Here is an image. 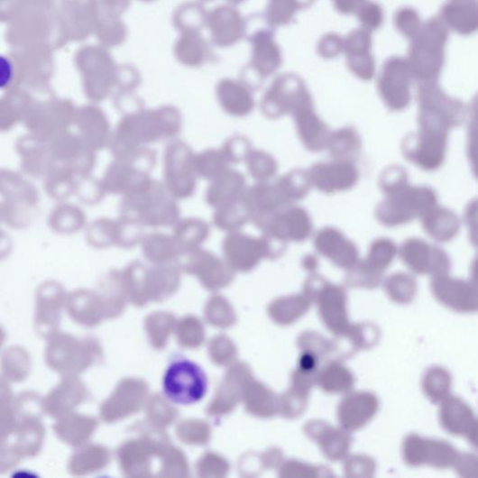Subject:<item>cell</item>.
Segmentation results:
<instances>
[{
    "mask_svg": "<svg viewBox=\"0 0 478 478\" xmlns=\"http://www.w3.org/2000/svg\"><path fill=\"white\" fill-rule=\"evenodd\" d=\"M348 66L353 73L363 79H367L372 75L371 64L366 52L363 54L347 57Z\"/></svg>",
    "mask_w": 478,
    "mask_h": 478,
    "instance_id": "cell-51",
    "label": "cell"
},
{
    "mask_svg": "<svg viewBox=\"0 0 478 478\" xmlns=\"http://www.w3.org/2000/svg\"><path fill=\"white\" fill-rule=\"evenodd\" d=\"M140 82V76L136 69L130 66L117 67L115 85L124 90L135 88Z\"/></svg>",
    "mask_w": 478,
    "mask_h": 478,
    "instance_id": "cell-49",
    "label": "cell"
},
{
    "mask_svg": "<svg viewBox=\"0 0 478 478\" xmlns=\"http://www.w3.org/2000/svg\"><path fill=\"white\" fill-rule=\"evenodd\" d=\"M203 2H212V0H203Z\"/></svg>",
    "mask_w": 478,
    "mask_h": 478,
    "instance_id": "cell-58",
    "label": "cell"
},
{
    "mask_svg": "<svg viewBox=\"0 0 478 478\" xmlns=\"http://www.w3.org/2000/svg\"><path fill=\"white\" fill-rule=\"evenodd\" d=\"M249 221H251V212L244 198L216 209L214 217L216 226L228 233L241 231Z\"/></svg>",
    "mask_w": 478,
    "mask_h": 478,
    "instance_id": "cell-31",
    "label": "cell"
},
{
    "mask_svg": "<svg viewBox=\"0 0 478 478\" xmlns=\"http://www.w3.org/2000/svg\"><path fill=\"white\" fill-rule=\"evenodd\" d=\"M314 105L313 99L302 79L293 74L278 77L261 102L263 115L279 119L287 115H293L307 106Z\"/></svg>",
    "mask_w": 478,
    "mask_h": 478,
    "instance_id": "cell-6",
    "label": "cell"
},
{
    "mask_svg": "<svg viewBox=\"0 0 478 478\" xmlns=\"http://www.w3.org/2000/svg\"><path fill=\"white\" fill-rule=\"evenodd\" d=\"M98 8L97 0H67L59 17L64 39L82 41L95 32L100 17Z\"/></svg>",
    "mask_w": 478,
    "mask_h": 478,
    "instance_id": "cell-14",
    "label": "cell"
},
{
    "mask_svg": "<svg viewBox=\"0 0 478 478\" xmlns=\"http://www.w3.org/2000/svg\"><path fill=\"white\" fill-rule=\"evenodd\" d=\"M207 14L199 4H185L175 12L173 23L181 33L199 32L207 25Z\"/></svg>",
    "mask_w": 478,
    "mask_h": 478,
    "instance_id": "cell-33",
    "label": "cell"
},
{
    "mask_svg": "<svg viewBox=\"0 0 478 478\" xmlns=\"http://www.w3.org/2000/svg\"><path fill=\"white\" fill-rule=\"evenodd\" d=\"M300 9L302 8L299 0H271L267 18L271 24H285L290 23Z\"/></svg>",
    "mask_w": 478,
    "mask_h": 478,
    "instance_id": "cell-41",
    "label": "cell"
},
{
    "mask_svg": "<svg viewBox=\"0 0 478 478\" xmlns=\"http://www.w3.org/2000/svg\"><path fill=\"white\" fill-rule=\"evenodd\" d=\"M464 220L469 229L470 242L478 249V198L465 207Z\"/></svg>",
    "mask_w": 478,
    "mask_h": 478,
    "instance_id": "cell-47",
    "label": "cell"
},
{
    "mask_svg": "<svg viewBox=\"0 0 478 478\" xmlns=\"http://www.w3.org/2000/svg\"><path fill=\"white\" fill-rule=\"evenodd\" d=\"M216 93L224 111L234 117L248 116L254 109L253 89L244 81L223 79Z\"/></svg>",
    "mask_w": 478,
    "mask_h": 478,
    "instance_id": "cell-23",
    "label": "cell"
},
{
    "mask_svg": "<svg viewBox=\"0 0 478 478\" xmlns=\"http://www.w3.org/2000/svg\"><path fill=\"white\" fill-rule=\"evenodd\" d=\"M208 388L205 371L196 363L180 358L167 368L163 392L176 405L190 406L200 402Z\"/></svg>",
    "mask_w": 478,
    "mask_h": 478,
    "instance_id": "cell-4",
    "label": "cell"
},
{
    "mask_svg": "<svg viewBox=\"0 0 478 478\" xmlns=\"http://www.w3.org/2000/svg\"><path fill=\"white\" fill-rule=\"evenodd\" d=\"M407 267L417 275H429L431 278L449 273L451 262L447 253L419 238H409L400 250Z\"/></svg>",
    "mask_w": 478,
    "mask_h": 478,
    "instance_id": "cell-11",
    "label": "cell"
},
{
    "mask_svg": "<svg viewBox=\"0 0 478 478\" xmlns=\"http://www.w3.org/2000/svg\"><path fill=\"white\" fill-rule=\"evenodd\" d=\"M208 234L209 228L205 222L189 219L178 224L174 239L177 247L196 250L207 241Z\"/></svg>",
    "mask_w": 478,
    "mask_h": 478,
    "instance_id": "cell-34",
    "label": "cell"
},
{
    "mask_svg": "<svg viewBox=\"0 0 478 478\" xmlns=\"http://www.w3.org/2000/svg\"><path fill=\"white\" fill-rule=\"evenodd\" d=\"M398 253L395 244L387 237L377 238L371 244L368 261L378 270H384L395 258Z\"/></svg>",
    "mask_w": 478,
    "mask_h": 478,
    "instance_id": "cell-39",
    "label": "cell"
},
{
    "mask_svg": "<svg viewBox=\"0 0 478 478\" xmlns=\"http://www.w3.org/2000/svg\"><path fill=\"white\" fill-rule=\"evenodd\" d=\"M253 56L243 81L252 89L259 87L262 79L273 74L281 65V52L273 35L268 31L252 38Z\"/></svg>",
    "mask_w": 478,
    "mask_h": 478,
    "instance_id": "cell-13",
    "label": "cell"
},
{
    "mask_svg": "<svg viewBox=\"0 0 478 478\" xmlns=\"http://www.w3.org/2000/svg\"><path fill=\"white\" fill-rule=\"evenodd\" d=\"M230 163L223 150H207L195 157L198 176L214 180L228 170Z\"/></svg>",
    "mask_w": 478,
    "mask_h": 478,
    "instance_id": "cell-35",
    "label": "cell"
},
{
    "mask_svg": "<svg viewBox=\"0 0 478 478\" xmlns=\"http://www.w3.org/2000/svg\"><path fill=\"white\" fill-rule=\"evenodd\" d=\"M276 183L284 198L290 205L304 199L313 188L308 170H291L280 178Z\"/></svg>",
    "mask_w": 478,
    "mask_h": 478,
    "instance_id": "cell-32",
    "label": "cell"
},
{
    "mask_svg": "<svg viewBox=\"0 0 478 478\" xmlns=\"http://www.w3.org/2000/svg\"><path fill=\"white\" fill-rule=\"evenodd\" d=\"M207 25L212 41L222 47L236 43L246 32L244 18L232 6H221L210 12Z\"/></svg>",
    "mask_w": 478,
    "mask_h": 478,
    "instance_id": "cell-18",
    "label": "cell"
},
{
    "mask_svg": "<svg viewBox=\"0 0 478 478\" xmlns=\"http://www.w3.org/2000/svg\"><path fill=\"white\" fill-rule=\"evenodd\" d=\"M418 130L409 134L402 145L407 161L425 171H435L445 161L450 128L433 115L420 113Z\"/></svg>",
    "mask_w": 478,
    "mask_h": 478,
    "instance_id": "cell-2",
    "label": "cell"
},
{
    "mask_svg": "<svg viewBox=\"0 0 478 478\" xmlns=\"http://www.w3.org/2000/svg\"><path fill=\"white\" fill-rule=\"evenodd\" d=\"M174 52L179 62L191 68L203 66L211 59L210 48L199 32L181 33Z\"/></svg>",
    "mask_w": 478,
    "mask_h": 478,
    "instance_id": "cell-29",
    "label": "cell"
},
{
    "mask_svg": "<svg viewBox=\"0 0 478 478\" xmlns=\"http://www.w3.org/2000/svg\"><path fill=\"white\" fill-rule=\"evenodd\" d=\"M54 219L56 229L60 231H76L84 223V216L77 208L66 207L60 208Z\"/></svg>",
    "mask_w": 478,
    "mask_h": 478,
    "instance_id": "cell-44",
    "label": "cell"
},
{
    "mask_svg": "<svg viewBox=\"0 0 478 478\" xmlns=\"http://www.w3.org/2000/svg\"><path fill=\"white\" fill-rule=\"evenodd\" d=\"M262 231L279 237L286 244H301L312 235L313 223L305 208L290 205L279 211Z\"/></svg>",
    "mask_w": 478,
    "mask_h": 478,
    "instance_id": "cell-16",
    "label": "cell"
},
{
    "mask_svg": "<svg viewBox=\"0 0 478 478\" xmlns=\"http://www.w3.org/2000/svg\"><path fill=\"white\" fill-rule=\"evenodd\" d=\"M245 162L249 174L257 182L270 181L278 172L276 159L264 151L252 150Z\"/></svg>",
    "mask_w": 478,
    "mask_h": 478,
    "instance_id": "cell-38",
    "label": "cell"
},
{
    "mask_svg": "<svg viewBox=\"0 0 478 478\" xmlns=\"http://www.w3.org/2000/svg\"><path fill=\"white\" fill-rule=\"evenodd\" d=\"M51 18L48 11L25 14L11 21L9 41L21 48L34 46L49 47L46 41L52 35Z\"/></svg>",
    "mask_w": 478,
    "mask_h": 478,
    "instance_id": "cell-17",
    "label": "cell"
},
{
    "mask_svg": "<svg viewBox=\"0 0 478 478\" xmlns=\"http://www.w3.org/2000/svg\"><path fill=\"white\" fill-rule=\"evenodd\" d=\"M467 157L472 172L478 180V124L473 122L468 125Z\"/></svg>",
    "mask_w": 478,
    "mask_h": 478,
    "instance_id": "cell-45",
    "label": "cell"
},
{
    "mask_svg": "<svg viewBox=\"0 0 478 478\" xmlns=\"http://www.w3.org/2000/svg\"><path fill=\"white\" fill-rule=\"evenodd\" d=\"M459 455L457 448L448 441L424 437L418 434L409 436L404 443L405 460L409 465L415 468H454Z\"/></svg>",
    "mask_w": 478,
    "mask_h": 478,
    "instance_id": "cell-8",
    "label": "cell"
},
{
    "mask_svg": "<svg viewBox=\"0 0 478 478\" xmlns=\"http://www.w3.org/2000/svg\"><path fill=\"white\" fill-rule=\"evenodd\" d=\"M409 184V174L400 166L387 168L380 178V188L386 196L400 191Z\"/></svg>",
    "mask_w": 478,
    "mask_h": 478,
    "instance_id": "cell-42",
    "label": "cell"
},
{
    "mask_svg": "<svg viewBox=\"0 0 478 478\" xmlns=\"http://www.w3.org/2000/svg\"><path fill=\"white\" fill-rule=\"evenodd\" d=\"M361 148V138L353 127H344L331 133L327 144L331 156L338 161H354Z\"/></svg>",
    "mask_w": 478,
    "mask_h": 478,
    "instance_id": "cell-30",
    "label": "cell"
},
{
    "mask_svg": "<svg viewBox=\"0 0 478 478\" xmlns=\"http://www.w3.org/2000/svg\"><path fill=\"white\" fill-rule=\"evenodd\" d=\"M33 104L25 92L11 89L2 105V124L8 128L23 117L24 119Z\"/></svg>",
    "mask_w": 478,
    "mask_h": 478,
    "instance_id": "cell-36",
    "label": "cell"
},
{
    "mask_svg": "<svg viewBox=\"0 0 478 478\" xmlns=\"http://www.w3.org/2000/svg\"><path fill=\"white\" fill-rule=\"evenodd\" d=\"M142 2H153V0H142Z\"/></svg>",
    "mask_w": 478,
    "mask_h": 478,
    "instance_id": "cell-57",
    "label": "cell"
},
{
    "mask_svg": "<svg viewBox=\"0 0 478 478\" xmlns=\"http://www.w3.org/2000/svg\"><path fill=\"white\" fill-rule=\"evenodd\" d=\"M465 438L467 439L469 444L476 451H478V418H476L475 421L473 424L471 430L469 431Z\"/></svg>",
    "mask_w": 478,
    "mask_h": 478,
    "instance_id": "cell-54",
    "label": "cell"
},
{
    "mask_svg": "<svg viewBox=\"0 0 478 478\" xmlns=\"http://www.w3.org/2000/svg\"><path fill=\"white\" fill-rule=\"evenodd\" d=\"M336 10L344 14L357 13L363 5V0H333Z\"/></svg>",
    "mask_w": 478,
    "mask_h": 478,
    "instance_id": "cell-53",
    "label": "cell"
},
{
    "mask_svg": "<svg viewBox=\"0 0 478 478\" xmlns=\"http://www.w3.org/2000/svg\"><path fill=\"white\" fill-rule=\"evenodd\" d=\"M291 116L294 117L299 138L308 152H320L327 149L331 132L317 115L314 105L299 109Z\"/></svg>",
    "mask_w": 478,
    "mask_h": 478,
    "instance_id": "cell-21",
    "label": "cell"
},
{
    "mask_svg": "<svg viewBox=\"0 0 478 478\" xmlns=\"http://www.w3.org/2000/svg\"><path fill=\"white\" fill-rule=\"evenodd\" d=\"M196 155L181 142L170 145L166 153V190L174 198L183 199L193 195L197 188Z\"/></svg>",
    "mask_w": 478,
    "mask_h": 478,
    "instance_id": "cell-7",
    "label": "cell"
},
{
    "mask_svg": "<svg viewBox=\"0 0 478 478\" xmlns=\"http://www.w3.org/2000/svg\"><path fill=\"white\" fill-rule=\"evenodd\" d=\"M95 32L105 47L118 46L126 37L125 25L119 16L108 13L99 17Z\"/></svg>",
    "mask_w": 478,
    "mask_h": 478,
    "instance_id": "cell-37",
    "label": "cell"
},
{
    "mask_svg": "<svg viewBox=\"0 0 478 478\" xmlns=\"http://www.w3.org/2000/svg\"><path fill=\"white\" fill-rule=\"evenodd\" d=\"M367 36L363 31L351 32L346 39H344V51L347 57L363 54L366 52Z\"/></svg>",
    "mask_w": 478,
    "mask_h": 478,
    "instance_id": "cell-48",
    "label": "cell"
},
{
    "mask_svg": "<svg viewBox=\"0 0 478 478\" xmlns=\"http://www.w3.org/2000/svg\"><path fill=\"white\" fill-rule=\"evenodd\" d=\"M228 2L231 3V4L237 5V4H241V3L244 2V0H228Z\"/></svg>",
    "mask_w": 478,
    "mask_h": 478,
    "instance_id": "cell-56",
    "label": "cell"
},
{
    "mask_svg": "<svg viewBox=\"0 0 478 478\" xmlns=\"http://www.w3.org/2000/svg\"><path fill=\"white\" fill-rule=\"evenodd\" d=\"M344 51V40L336 34H329L324 37L318 43V51L326 59L336 57Z\"/></svg>",
    "mask_w": 478,
    "mask_h": 478,
    "instance_id": "cell-50",
    "label": "cell"
},
{
    "mask_svg": "<svg viewBox=\"0 0 478 478\" xmlns=\"http://www.w3.org/2000/svg\"><path fill=\"white\" fill-rule=\"evenodd\" d=\"M247 190L245 177L236 170H228L217 179L211 180L206 199L211 207L218 209L243 200Z\"/></svg>",
    "mask_w": 478,
    "mask_h": 478,
    "instance_id": "cell-22",
    "label": "cell"
},
{
    "mask_svg": "<svg viewBox=\"0 0 478 478\" xmlns=\"http://www.w3.org/2000/svg\"><path fill=\"white\" fill-rule=\"evenodd\" d=\"M179 125L180 117L173 108L127 115L117 130L114 150L119 156L135 152L141 143L173 136Z\"/></svg>",
    "mask_w": 478,
    "mask_h": 478,
    "instance_id": "cell-1",
    "label": "cell"
},
{
    "mask_svg": "<svg viewBox=\"0 0 478 478\" xmlns=\"http://www.w3.org/2000/svg\"><path fill=\"white\" fill-rule=\"evenodd\" d=\"M314 247L318 253L341 263H352L358 257L355 244L335 227L318 231L314 237Z\"/></svg>",
    "mask_w": 478,
    "mask_h": 478,
    "instance_id": "cell-25",
    "label": "cell"
},
{
    "mask_svg": "<svg viewBox=\"0 0 478 478\" xmlns=\"http://www.w3.org/2000/svg\"><path fill=\"white\" fill-rule=\"evenodd\" d=\"M476 416L461 397L451 394L438 405V421L441 428L450 436L466 437Z\"/></svg>",
    "mask_w": 478,
    "mask_h": 478,
    "instance_id": "cell-20",
    "label": "cell"
},
{
    "mask_svg": "<svg viewBox=\"0 0 478 478\" xmlns=\"http://www.w3.org/2000/svg\"><path fill=\"white\" fill-rule=\"evenodd\" d=\"M454 379L450 372L440 365H433L425 370L420 387L427 400L435 405H439L446 398L453 394Z\"/></svg>",
    "mask_w": 478,
    "mask_h": 478,
    "instance_id": "cell-27",
    "label": "cell"
},
{
    "mask_svg": "<svg viewBox=\"0 0 478 478\" xmlns=\"http://www.w3.org/2000/svg\"><path fill=\"white\" fill-rule=\"evenodd\" d=\"M251 212V221L261 231L279 211L290 206L281 194L277 183L257 182L248 188L244 197Z\"/></svg>",
    "mask_w": 478,
    "mask_h": 478,
    "instance_id": "cell-15",
    "label": "cell"
},
{
    "mask_svg": "<svg viewBox=\"0 0 478 478\" xmlns=\"http://www.w3.org/2000/svg\"><path fill=\"white\" fill-rule=\"evenodd\" d=\"M454 469L461 477L478 478V455L471 453H460Z\"/></svg>",
    "mask_w": 478,
    "mask_h": 478,
    "instance_id": "cell-46",
    "label": "cell"
},
{
    "mask_svg": "<svg viewBox=\"0 0 478 478\" xmlns=\"http://www.w3.org/2000/svg\"><path fill=\"white\" fill-rule=\"evenodd\" d=\"M100 3L106 13L118 16L130 5V0H100Z\"/></svg>",
    "mask_w": 478,
    "mask_h": 478,
    "instance_id": "cell-52",
    "label": "cell"
},
{
    "mask_svg": "<svg viewBox=\"0 0 478 478\" xmlns=\"http://www.w3.org/2000/svg\"><path fill=\"white\" fill-rule=\"evenodd\" d=\"M76 113L67 100H52L42 105L32 106L24 118L34 136L46 141L62 134L67 124L75 122Z\"/></svg>",
    "mask_w": 478,
    "mask_h": 478,
    "instance_id": "cell-12",
    "label": "cell"
},
{
    "mask_svg": "<svg viewBox=\"0 0 478 478\" xmlns=\"http://www.w3.org/2000/svg\"><path fill=\"white\" fill-rule=\"evenodd\" d=\"M230 164L245 161L252 152V143L243 136H234L227 140L222 149Z\"/></svg>",
    "mask_w": 478,
    "mask_h": 478,
    "instance_id": "cell-43",
    "label": "cell"
},
{
    "mask_svg": "<svg viewBox=\"0 0 478 478\" xmlns=\"http://www.w3.org/2000/svg\"><path fill=\"white\" fill-rule=\"evenodd\" d=\"M431 291L435 299L446 309L460 314L478 313V282L449 273L433 277Z\"/></svg>",
    "mask_w": 478,
    "mask_h": 478,
    "instance_id": "cell-9",
    "label": "cell"
},
{
    "mask_svg": "<svg viewBox=\"0 0 478 478\" xmlns=\"http://www.w3.org/2000/svg\"><path fill=\"white\" fill-rule=\"evenodd\" d=\"M226 257L241 265L253 264L262 256L269 255L262 236L255 237L241 231L229 233L223 243Z\"/></svg>",
    "mask_w": 478,
    "mask_h": 478,
    "instance_id": "cell-24",
    "label": "cell"
},
{
    "mask_svg": "<svg viewBox=\"0 0 478 478\" xmlns=\"http://www.w3.org/2000/svg\"><path fill=\"white\" fill-rule=\"evenodd\" d=\"M437 205V193L428 186L407 185L386 196L375 212L379 223L386 227H397L420 218L425 212Z\"/></svg>",
    "mask_w": 478,
    "mask_h": 478,
    "instance_id": "cell-3",
    "label": "cell"
},
{
    "mask_svg": "<svg viewBox=\"0 0 478 478\" xmlns=\"http://www.w3.org/2000/svg\"><path fill=\"white\" fill-rule=\"evenodd\" d=\"M22 49L21 54L14 59L18 81L22 79L36 86L46 82L52 70L49 47L34 46Z\"/></svg>",
    "mask_w": 478,
    "mask_h": 478,
    "instance_id": "cell-19",
    "label": "cell"
},
{
    "mask_svg": "<svg viewBox=\"0 0 478 478\" xmlns=\"http://www.w3.org/2000/svg\"><path fill=\"white\" fill-rule=\"evenodd\" d=\"M389 288L393 299L403 304L412 302L418 294L416 280L407 273L393 275L389 281Z\"/></svg>",
    "mask_w": 478,
    "mask_h": 478,
    "instance_id": "cell-40",
    "label": "cell"
},
{
    "mask_svg": "<svg viewBox=\"0 0 478 478\" xmlns=\"http://www.w3.org/2000/svg\"><path fill=\"white\" fill-rule=\"evenodd\" d=\"M420 220L424 231L437 243L453 241L460 231V221L455 212L438 204L425 212Z\"/></svg>",
    "mask_w": 478,
    "mask_h": 478,
    "instance_id": "cell-26",
    "label": "cell"
},
{
    "mask_svg": "<svg viewBox=\"0 0 478 478\" xmlns=\"http://www.w3.org/2000/svg\"><path fill=\"white\" fill-rule=\"evenodd\" d=\"M312 188L326 195L352 190L360 179L354 161H338L316 163L308 170Z\"/></svg>",
    "mask_w": 478,
    "mask_h": 478,
    "instance_id": "cell-10",
    "label": "cell"
},
{
    "mask_svg": "<svg viewBox=\"0 0 478 478\" xmlns=\"http://www.w3.org/2000/svg\"><path fill=\"white\" fill-rule=\"evenodd\" d=\"M75 122H77L83 134L84 139L82 141L90 149H98L109 140L108 123L101 112L96 108H85L76 115Z\"/></svg>",
    "mask_w": 478,
    "mask_h": 478,
    "instance_id": "cell-28",
    "label": "cell"
},
{
    "mask_svg": "<svg viewBox=\"0 0 478 478\" xmlns=\"http://www.w3.org/2000/svg\"><path fill=\"white\" fill-rule=\"evenodd\" d=\"M76 65L84 77L85 91L90 98L101 100L109 95L115 85L117 67L106 49L82 48L78 51Z\"/></svg>",
    "mask_w": 478,
    "mask_h": 478,
    "instance_id": "cell-5",
    "label": "cell"
},
{
    "mask_svg": "<svg viewBox=\"0 0 478 478\" xmlns=\"http://www.w3.org/2000/svg\"><path fill=\"white\" fill-rule=\"evenodd\" d=\"M470 279L478 282V253L471 263Z\"/></svg>",
    "mask_w": 478,
    "mask_h": 478,
    "instance_id": "cell-55",
    "label": "cell"
}]
</instances>
